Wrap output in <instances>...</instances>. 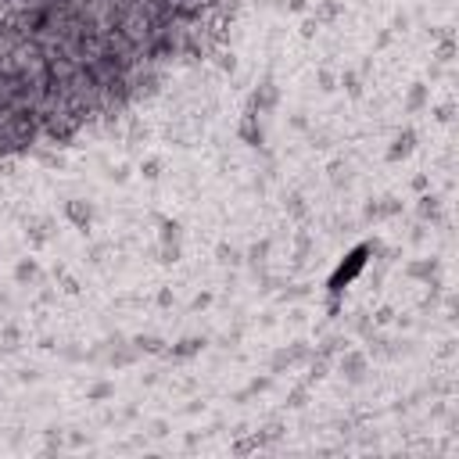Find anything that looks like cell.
Wrapping results in <instances>:
<instances>
[{"label": "cell", "mask_w": 459, "mask_h": 459, "mask_svg": "<svg viewBox=\"0 0 459 459\" xmlns=\"http://www.w3.org/2000/svg\"><path fill=\"white\" fill-rule=\"evenodd\" d=\"M68 219H72L76 226H86V223H90V208L79 205V201H72V205H68Z\"/></svg>", "instance_id": "1"}, {"label": "cell", "mask_w": 459, "mask_h": 459, "mask_svg": "<svg viewBox=\"0 0 459 459\" xmlns=\"http://www.w3.org/2000/svg\"><path fill=\"white\" fill-rule=\"evenodd\" d=\"M409 148H412V133L398 136V140H394V148H391V158H398V154H409Z\"/></svg>", "instance_id": "2"}, {"label": "cell", "mask_w": 459, "mask_h": 459, "mask_svg": "<svg viewBox=\"0 0 459 459\" xmlns=\"http://www.w3.org/2000/svg\"><path fill=\"white\" fill-rule=\"evenodd\" d=\"M29 277H36V265L33 262H22V265H18V280H29Z\"/></svg>", "instance_id": "3"}, {"label": "cell", "mask_w": 459, "mask_h": 459, "mask_svg": "<svg viewBox=\"0 0 459 459\" xmlns=\"http://www.w3.org/2000/svg\"><path fill=\"white\" fill-rule=\"evenodd\" d=\"M424 104V90H412V97H409V108H420Z\"/></svg>", "instance_id": "4"}, {"label": "cell", "mask_w": 459, "mask_h": 459, "mask_svg": "<svg viewBox=\"0 0 459 459\" xmlns=\"http://www.w3.org/2000/svg\"><path fill=\"white\" fill-rule=\"evenodd\" d=\"M108 394H112V388H108V384H97V388H94V398H108Z\"/></svg>", "instance_id": "5"}]
</instances>
